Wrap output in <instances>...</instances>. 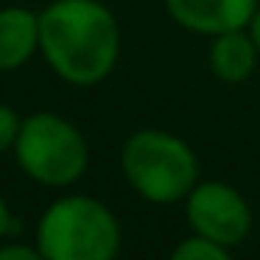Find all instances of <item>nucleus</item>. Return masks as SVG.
Returning a JSON list of instances; mask_svg holds the SVG:
<instances>
[{
	"label": "nucleus",
	"mask_w": 260,
	"mask_h": 260,
	"mask_svg": "<svg viewBox=\"0 0 260 260\" xmlns=\"http://www.w3.org/2000/svg\"><path fill=\"white\" fill-rule=\"evenodd\" d=\"M40 51L59 79L92 87L118 62V20L101 0H53L40 12Z\"/></svg>",
	"instance_id": "nucleus-1"
},
{
	"label": "nucleus",
	"mask_w": 260,
	"mask_h": 260,
	"mask_svg": "<svg viewBox=\"0 0 260 260\" xmlns=\"http://www.w3.org/2000/svg\"><path fill=\"white\" fill-rule=\"evenodd\" d=\"M37 249L45 260H115L120 224L98 199L62 196L42 213Z\"/></svg>",
	"instance_id": "nucleus-2"
},
{
	"label": "nucleus",
	"mask_w": 260,
	"mask_h": 260,
	"mask_svg": "<svg viewBox=\"0 0 260 260\" xmlns=\"http://www.w3.org/2000/svg\"><path fill=\"white\" fill-rule=\"evenodd\" d=\"M120 165L129 185L154 204L179 202L199 182L193 148L182 137L162 129L135 132L123 146Z\"/></svg>",
	"instance_id": "nucleus-3"
},
{
	"label": "nucleus",
	"mask_w": 260,
	"mask_h": 260,
	"mask_svg": "<svg viewBox=\"0 0 260 260\" xmlns=\"http://www.w3.org/2000/svg\"><path fill=\"white\" fill-rule=\"evenodd\" d=\"M14 154L20 168L45 187L73 185L90 162L84 135L56 112H34L23 118Z\"/></svg>",
	"instance_id": "nucleus-4"
},
{
	"label": "nucleus",
	"mask_w": 260,
	"mask_h": 260,
	"mask_svg": "<svg viewBox=\"0 0 260 260\" xmlns=\"http://www.w3.org/2000/svg\"><path fill=\"white\" fill-rule=\"evenodd\" d=\"M185 215L193 232L221 246H235L252 230V210L246 199L226 182H196L185 196Z\"/></svg>",
	"instance_id": "nucleus-5"
},
{
	"label": "nucleus",
	"mask_w": 260,
	"mask_h": 260,
	"mask_svg": "<svg viewBox=\"0 0 260 260\" xmlns=\"http://www.w3.org/2000/svg\"><path fill=\"white\" fill-rule=\"evenodd\" d=\"M257 6V0H165L168 14L182 28L207 37L246 28Z\"/></svg>",
	"instance_id": "nucleus-6"
},
{
	"label": "nucleus",
	"mask_w": 260,
	"mask_h": 260,
	"mask_svg": "<svg viewBox=\"0 0 260 260\" xmlns=\"http://www.w3.org/2000/svg\"><path fill=\"white\" fill-rule=\"evenodd\" d=\"M40 51V14L23 6L0 9V73L17 70Z\"/></svg>",
	"instance_id": "nucleus-7"
},
{
	"label": "nucleus",
	"mask_w": 260,
	"mask_h": 260,
	"mask_svg": "<svg viewBox=\"0 0 260 260\" xmlns=\"http://www.w3.org/2000/svg\"><path fill=\"white\" fill-rule=\"evenodd\" d=\"M257 56L260 51L254 45L252 34L243 28L213 37V45H210V68L221 81H230V84L246 81L254 73Z\"/></svg>",
	"instance_id": "nucleus-8"
},
{
	"label": "nucleus",
	"mask_w": 260,
	"mask_h": 260,
	"mask_svg": "<svg viewBox=\"0 0 260 260\" xmlns=\"http://www.w3.org/2000/svg\"><path fill=\"white\" fill-rule=\"evenodd\" d=\"M171 260H232L226 246L215 241H207L202 235H190L171 252Z\"/></svg>",
	"instance_id": "nucleus-9"
},
{
	"label": "nucleus",
	"mask_w": 260,
	"mask_h": 260,
	"mask_svg": "<svg viewBox=\"0 0 260 260\" xmlns=\"http://www.w3.org/2000/svg\"><path fill=\"white\" fill-rule=\"evenodd\" d=\"M20 115L14 112L12 107H6V104H0V154L9 151V148H14V143H17V135H20Z\"/></svg>",
	"instance_id": "nucleus-10"
},
{
	"label": "nucleus",
	"mask_w": 260,
	"mask_h": 260,
	"mask_svg": "<svg viewBox=\"0 0 260 260\" xmlns=\"http://www.w3.org/2000/svg\"><path fill=\"white\" fill-rule=\"evenodd\" d=\"M0 260H45L40 249H31L25 243H9L0 246Z\"/></svg>",
	"instance_id": "nucleus-11"
},
{
	"label": "nucleus",
	"mask_w": 260,
	"mask_h": 260,
	"mask_svg": "<svg viewBox=\"0 0 260 260\" xmlns=\"http://www.w3.org/2000/svg\"><path fill=\"white\" fill-rule=\"evenodd\" d=\"M246 31L252 34V40H254V45H257V51H260V6H257V12H254V17L249 20V25H246Z\"/></svg>",
	"instance_id": "nucleus-12"
},
{
	"label": "nucleus",
	"mask_w": 260,
	"mask_h": 260,
	"mask_svg": "<svg viewBox=\"0 0 260 260\" xmlns=\"http://www.w3.org/2000/svg\"><path fill=\"white\" fill-rule=\"evenodd\" d=\"M9 226H12V215H9V207L3 202V196H0V238L9 232Z\"/></svg>",
	"instance_id": "nucleus-13"
}]
</instances>
